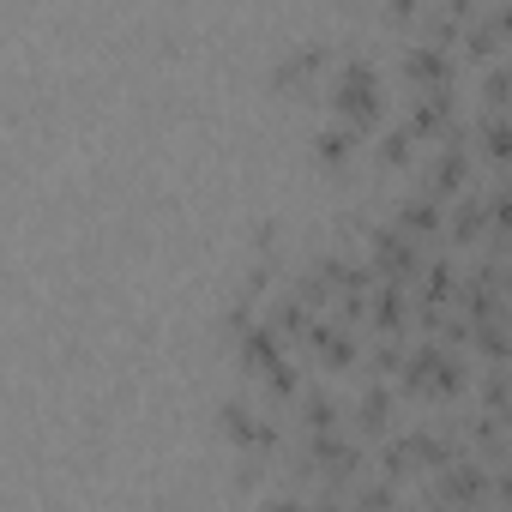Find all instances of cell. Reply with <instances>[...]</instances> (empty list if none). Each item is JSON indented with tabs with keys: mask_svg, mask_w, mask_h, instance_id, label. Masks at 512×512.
Segmentation results:
<instances>
[{
	"mask_svg": "<svg viewBox=\"0 0 512 512\" xmlns=\"http://www.w3.org/2000/svg\"><path fill=\"white\" fill-rule=\"evenodd\" d=\"M332 109H338V121L356 127V133H368V121H380V67H374L368 55H350V61L338 67V79H332Z\"/></svg>",
	"mask_w": 512,
	"mask_h": 512,
	"instance_id": "6da1fadb",
	"label": "cell"
},
{
	"mask_svg": "<svg viewBox=\"0 0 512 512\" xmlns=\"http://www.w3.org/2000/svg\"><path fill=\"white\" fill-rule=\"evenodd\" d=\"M223 428H235V440H241V446H260V452H272V440H278V422H272L266 410H253L247 398L223 404Z\"/></svg>",
	"mask_w": 512,
	"mask_h": 512,
	"instance_id": "7a4b0ae2",
	"label": "cell"
},
{
	"mask_svg": "<svg viewBox=\"0 0 512 512\" xmlns=\"http://www.w3.org/2000/svg\"><path fill=\"white\" fill-rule=\"evenodd\" d=\"M266 512H308V506H302V500H272Z\"/></svg>",
	"mask_w": 512,
	"mask_h": 512,
	"instance_id": "3957f363",
	"label": "cell"
}]
</instances>
